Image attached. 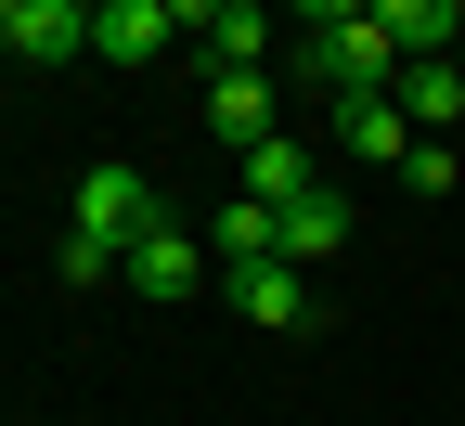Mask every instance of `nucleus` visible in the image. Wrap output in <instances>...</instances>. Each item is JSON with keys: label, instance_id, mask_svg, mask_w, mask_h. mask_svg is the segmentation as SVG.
Masks as SVG:
<instances>
[{"label": "nucleus", "instance_id": "4", "mask_svg": "<svg viewBox=\"0 0 465 426\" xmlns=\"http://www.w3.org/2000/svg\"><path fill=\"white\" fill-rule=\"evenodd\" d=\"M182 26H194L182 0H91V65H168Z\"/></svg>", "mask_w": 465, "mask_h": 426}, {"label": "nucleus", "instance_id": "3", "mask_svg": "<svg viewBox=\"0 0 465 426\" xmlns=\"http://www.w3.org/2000/svg\"><path fill=\"white\" fill-rule=\"evenodd\" d=\"M91 0H0V65H78Z\"/></svg>", "mask_w": 465, "mask_h": 426}, {"label": "nucleus", "instance_id": "1", "mask_svg": "<svg viewBox=\"0 0 465 426\" xmlns=\"http://www.w3.org/2000/svg\"><path fill=\"white\" fill-rule=\"evenodd\" d=\"M168 207H155V181L130 168V155H91L78 168V233H65V284H116L130 272V246L155 233Z\"/></svg>", "mask_w": 465, "mask_h": 426}, {"label": "nucleus", "instance_id": "8", "mask_svg": "<svg viewBox=\"0 0 465 426\" xmlns=\"http://www.w3.org/2000/svg\"><path fill=\"white\" fill-rule=\"evenodd\" d=\"M232 311H246V323H272V336H311V272H298V259L232 272Z\"/></svg>", "mask_w": 465, "mask_h": 426}, {"label": "nucleus", "instance_id": "15", "mask_svg": "<svg viewBox=\"0 0 465 426\" xmlns=\"http://www.w3.org/2000/svg\"><path fill=\"white\" fill-rule=\"evenodd\" d=\"M452 181H465V143H414L401 155V194H452Z\"/></svg>", "mask_w": 465, "mask_h": 426}, {"label": "nucleus", "instance_id": "2", "mask_svg": "<svg viewBox=\"0 0 465 426\" xmlns=\"http://www.w3.org/2000/svg\"><path fill=\"white\" fill-rule=\"evenodd\" d=\"M311 39H298V65L336 91V104H362V91H401V52H388V26H375V0L349 14V0H311L298 14Z\"/></svg>", "mask_w": 465, "mask_h": 426}, {"label": "nucleus", "instance_id": "12", "mask_svg": "<svg viewBox=\"0 0 465 426\" xmlns=\"http://www.w3.org/2000/svg\"><path fill=\"white\" fill-rule=\"evenodd\" d=\"M401 116H414V143L440 130V116H465V52H452V65H401V91H388Z\"/></svg>", "mask_w": 465, "mask_h": 426}, {"label": "nucleus", "instance_id": "13", "mask_svg": "<svg viewBox=\"0 0 465 426\" xmlns=\"http://www.w3.org/2000/svg\"><path fill=\"white\" fill-rule=\"evenodd\" d=\"M207 130H232V143H272V78H207Z\"/></svg>", "mask_w": 465, "mask_h": 426}, {"label": "nucleus", "instance_id": "9", "mask_svg": "<svg viewBox=\"0 0 465 426\" xmlns=\"http://www.w3.org/2000/svg\"><path fill=\"white\" fill-rule=\"evenodd\" d=\"M336 155H349V168H401V155H414V116H401L388 91L336 104Z\"/></svg>", "mask_w": 465, "mask_h": 426}, {"label": "nucleus", "instance_id": "7", "mask_svg": "<svg viewBox=\"0 0 465 426\" xmlns=\"http://www.w3.org/2000/svg\"><path fill=\"white\" fill-rule=\"evenodd\" d=\"M375 26L401 65H452V39H465V0H375Z\"/></svg>", "mask_w": 465, "mask_h": 426}, {"label": "nucleus", "instance_id": "6", "mask_svg": "<svg viewBox=\"0 0 465 426\" xmlns=\"http://www.w3.org/2000/svg\"><path fill=\"white\" fill-rule=\"evenodd\" d=\"M130 297H194L207 284V233H182V220H155L143 246H130V272H116Z\"/></svg>", "mask_w": 465, "mask_h": 426}, {"label": "nucleus", "instance_id": "11", "mask_svg": "<svg viewBox=\"0 0 465 426\" xmlns=\"http://www.w3.org/2000/svg\"><path fill=\"white\" fill-rule=\"evenodd\" d=\"M207 259H220V272H259V259H284V220H272L259 194H232V207L207 220Z\"/></svg>", "mask_w": 465, "mask_h": 426}, {"label": "nucleus", "instance_id": "5", "mask_svg": "<svg viewBox=\"0 0 465 426\" xmlns=\"http://www.w3.org/2000/svg\"><path fill=\"white\" fill-rule=\"evenodd\" d=\"M182 39L207 52V78H272V14H259V0H194Z\"/></svg>", "mask_w": 465, "mask_h": 426}, {"label": "nucleus", "instance_id": "14", "mask_svg": "<svg viewBox=\"0 0 465 426\" xmlns=\"http://www.w3.org/2000/svg\"><path fill=\"white\" fill-rule=\"evenodd\" d=\"M336 246H349V207L336 194H298V207H284V259H298V272H323Z\"/></svg>", "mask_w": 465, "mask_h": 426}, {"label": "nucleus", "instance_id": "10", "mask_svg": "<svg viewBox=\"0 0 465 426\" xmlns=\"http://www.w3.org/2000/svg\"><path fill=\"white\" fill-rule=\"evenodd\" d=\"M246 194H259L272 220H284V207H298V194H323V168H311V143H298V130H272V143L246 155Z\"/></svg>", "mask_w": 465, "mask_h": 426}]
</instances>
